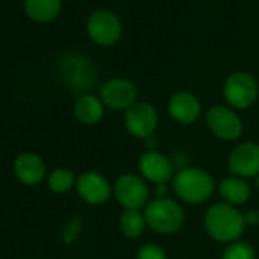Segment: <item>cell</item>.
<instances>
[{"label":"cell","mask_w":259,"mask_h":259,"mask_svg":"<svg viewBox=\"0 0 259 259\" xmlns=\"http://www.w3.org/2000/svg\"><path fill=\"white\" fill-rule=\"evenodd\" d=\"M81 230H82V218L78 217V215L70 217V218L66 221L64 227H63V239H64V242H66L67 245L73 244V242L79 238Z\"/></svg>","instance_id":"cell-21"},{"label":"cell","mask_w":259,"mask_h":259,"mask_svg":"<svg viewBox=\"0 0 259 259\" xmlns=\"http://www.w3.org/2000/svg\"><path fill=\"white\" fill-rule=\"evenodd\" d=\"M245 224L248 226H257L259 224V210H248L244 213Z\"/></svg>","instance_id":"cell-23"},{"label":"cell","mask_w":259,"mask_h":259,"mask_svg":"<svg viewBox=\"0 0 259 259\" xmlns=\"http://www.w3.org/2000/svg\"><path fill=\"white\" fill-rule=\"evenodd\" d=\"M14 174L25 185H38L46 174V165L37 154L23 153L14 162Z\"/></svg>","instance_id":"cell-14"},{"label":"cell","mask_w":259,"mask_h":259,"mask_svg":"<svg viewBox=\"0 0 259 259\" xmlns=\"http://www.w3.org/2000/svg\"><path fill=\"white\" fill-rule=\"evenodd\" d=\"M223 93L232 108L244 110L254 104V101L257 99L259 89L256 79L250 73L235 72L226 79Z\"/></svg>","instance_id":"cell-5"},{"label":"cell","mask_w":259,"mask_h":259,"mask_svg":"<svg viewBox=\"0 0 259 259\" xmlns=\"http://www.w3.org/2000/svg\"><path fill=\"white\" fill-rule=\"evenodd\" d=\"M206 123L210 132L221 141L233 142L242 135V120L233 108L213 105L206 111Z\"/></svg>","instance_id":"cell-6"},{"label":"cell","mask_w":259,"mask_h":259,"mask_svg":"<svg viewBox=\"0 0 259 259\" xmlns=\"http://www.w3.org/2000/svg\"><path fill=\"white\" fill-rule=\"evenodd\" d=\"M75 116L84 125H95L104 116V104L101 98L93 95H84L75 102Z\"/></svg>","instance_id":"cell-16"},{"label":"cell","mask_w":259,"mask_h":259,"mask_svg":"<svg viewBox=\"0 0 259 259\" xmlns=\"http://www.w3.org/2000/svg\"><path fill=\"white\" fill-rule=\"evenodd\" d=\"M113 195L123 209H142L150 201V188L144 177L123 174L113 185Z\"/></svg>","instance_id":"cell-4"},{"label":"cell","mask_w":259,"mask_h":259,"mask_svg":"<svg viewBox=\"0 0 259 259\" xmlns=\"http://www.w3.org/2000/svg\"><path fill=\"white\" fill-rule=\"evenodd\" d=\"M221 259H256V251L250 242L238 239L227 244Z\"/></svg>","instance_id":"cell-20"},{"label":"cell","mask_w":259,"mask_h":259,"mask_svg":"<svg viewBox=\"0 0 259 259\" xmlns=\"http://www.w3.org/2000/svg\"><path fill=\"white\" fill-rule=\"evenodd\" d=\"M75 183H76L75 174L66 168H58V169L52 171L48 179V185L55 194H64V192L70 191L75 186Z\"/></svg>","instance_id":"cell-19"},{"label":"cell","mask_w":259,"mask_h":259,"mask_svg":"<svg viewBox=\"0 0 259 259\" xmlns=\"http://www.w3.org/2000/svg\"><path fill=\"white\" fill-rule=\"evenodd\" d=\"M136 259H166V251L159 244L148 242L138 250Z\"/></svg>","instance_id":"cell-22"},{"label":"cell","mask_w":259,"mask_h":259,"mask_svg":"<svg viewBox=\"0 0 259 259\" xmlns=\"http://www.w3.org/2000/svg\"><path fill=\"white\" fill-rule=\"evenodd\" d=\"M256 185H257V188H259V176L256 177Z\"/></svg>","instance_id":"cell-25"},{"label":"cell","mask_w":259,"mask_h":259,"mask_svg":"<svg viewBox=\"0 0 259 259\" xmlns=\"http://www.w3.org/2000/svg\"><path fill=\"white\" fill-rule=\"evenodd\" d=\"M61 10L60 0H26L25 11L35 22H51Z\"/></svg>","instance_id":"cell-18"},{"label":"cell","mask_w":259,"mask_h":259,"mask_svg":"<svg viewBox=\"0 0 259 259\" xmlns=\"http://www.w3.org/2000/svg\"><path fill=\"white\" fill-rule=\"evenodd\" d=\"M218 191H220V195L223 197V200L232 206L244 204L250 198V194H251L250 185L245 182V179H241L236 176L223 179Z\"/></svg>","instance_id":"cell-15"},{"label":"cell","mask_w":259,"mask_h":259,"mask_svg":"<svg viewBox=\"0 0 259 259\" xmlns=\"http://www.w3.org/2000/svg\"><path fill=\"white\" fill-rule=\"evenodd\" d=\"M138 89L136 85L123 78L108 79L101 87V101L105 107L120 111L128 110L138 101Z\"/></svg>","instance_id":"cell-8"},{"label":"cell","mask_w":259,"mask_h":259,"mask_svg":"<svg viewBox=\"0 0 259 259\" xmlns=\"http://www.w3.org/2000/svg\"><path fill=\"white\" fill-rule=\"evenodd\" d=\"M176 195L189 204H200L210 198L215 182L212 176L201 168H183L172 179Z\"/></svg>","instance_id":"cell-2"},{"label":"cell","mask_w":259,"mask_h":259,"mask_svg":"<svg viewBox=\"0 0 259 259\" xmlns=\"http://www.w3.org/2000/svg\"><path fill=\"white\" fill-rule=\"evenodd\" d=\"M119 229L126 238H139L147 229V218L141 209H123L119 217Z\"/></svg>","instance_id":"cell-17"},{"label":"cell","mask_w":259,"mask_h":259,"mask_svg":"<svg viewBox=\"0 0 259 259\" xmlns=\"http://www.w3.org/2000/svg\"><path fill=\"white\" fill-rule=\"evenodd\" d=\"M168 113L177 123H194L201 114L200 99L189 92H177L168 101Z\"/></svg>","instance_id":"cell-13"},{"label":"cell","mask_w":259,"mask_h":259,"mask_svg":"<svg viewBox=\"0 0 259 259\" xmlns=\"http://www.w3.org/2000/svg\"><path fill=\"white\" fill-rule=\"evenodd\" d=\"M229 171L241 179L259 176V145L244 142L236 145L229 154Z\"/></svg>","instance_id":"cell-10"},{"label":"cell","mask_w":259,"mask_h":259,"mask_svg":"<svg viewBox=\"0 0 259 259\" xmlns=\"http://www.w3.org/2000/svg\"><path fill=\"white\" fill-rule=\"evenodd\" d=\"M145 218L147 226L160 233L171 235L180 230L185 221V212L182 206L171 198H154L145 206Z\"/></svg>","instance_id":"cell-3"},{"label":"cell","mask_w":259,"mask_h":259,"mask_svg":"<svg viewBox=\"0 0 259 259\" xmlns=\"http://www.w3.org/2000/svg\"><path fill=\"white\" fill-rule=\"evenodd\" d=\"M159 123V114L156 108L144 101H138L125 111L126 132L139 139L153 138Z\"/></svg>","instance_id":"cell-7"},{"label":"cell","mask_w":259,"mask_h":259,"mask_svg":"<svg viewBox=\"0 0 259 259\" xmlns=\"http://www.w3.org/2000/svg\"><path fill=\"white\" fill-rule=\"evenodd\" d=\"M75 188L78 195L93 206L104 204L111 197V185L104 176L95 171H87L76 177Z\"/></svg>","instance_id":"cell-12"},{"label":"cell","mask_w":259,"mask_h":259,"mask_svg":"<svg viewBox=\"0 0 259 259\" xmlns=\"http://www.w3.org/2000/svg\"><path fill=\"white\" fill-rule=\"evenodd\" d=\"M245 226L244 213L227 203H217L204 213V229L207 235L221 244L238 241Z\"/></svg>","instance_id":"cell-1"},{"label":"cell","mask_w":259,"mask_h":259,"mask_svg":"<svg viewBox=\"0 0 259 259\" xmlns=\"http://www.w3.org/2000/svg\"><path fill=\"white\" fill-rule=\"evenodd\" d=\"M169 192V188L166 185H156V197L157 198H166Z\"/></svg>","instance_id":"cell-24"},{"label":"cell","mask_w":259,"mask_h":259,"mask_svg":"<svg viewBox=\"0 0 259 259\" xmlns=\"http://www.w3.org/2000/svg\"><path fill=\"white\" fill-rule=\"evenodd\" d=\"M87 32L95 43L101 46H111L120 38L122 25L110 11H96L87 22Z\"/></svg>","instance_id":"cell-9"},{"label":"cell","mask_w":259,"mask_h":259,"mask_svg":"<svg viewBox=\"0 0 259 259\" xmlns=\"http://www.w3.org/2000/svg\"><path fill=\"white\" fill-rule=\"evenodd\" d=\"M139 171L147 182L154 185H166L174 176V165L160 151L148 150L139 159Z\"/></svg>","instance_id":"cell-11"}]
</instances>
